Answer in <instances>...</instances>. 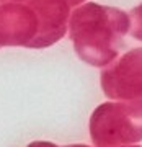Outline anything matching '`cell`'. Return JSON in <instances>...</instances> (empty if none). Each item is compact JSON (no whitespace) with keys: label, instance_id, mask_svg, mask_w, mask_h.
I'll use <instances>...</instances> for the list:
<instances>
[{"label":"cell","instance_id":"5","mask_svg":"<svg viewBox=\"0 0 142 147\" xmlns=\"http://www.w3.org/2000/svg\"><path fill=\"white\" fill-rule=\"evenodd\" d=\"M30 3L39 18V30L30 47L42 49L56 44L65 34L70 3L67 0H31Z\"/></svg>","mask_w":142,"mask_h":147},{"label":"cell","instance_id":"3","mask_svg":"<svg viewBox=\"0 0 142 147\" xmlns=\"http://www.w3.org/2000/svg\"><path fill=\"white\" fill-rule=\"evenodd\" d=\"M101 90L111 100L142 98V47L131 49L101 72Z\"/></svg>","mask_w":142,"mask_h":147},{"label":"cell","instance_id":"2","mask_svg":"<svg viewBox=\"0 0 142 147\" xmlns=\"http://www.w3.org/2000/svg\"><path fill=\"white\" fill-rule=\"evenodd\" d=\"M90 136L103 147L142 142V98L100 105L90 118Z\"/></svg>","mask_w":142,"mask_h":147},{"label":"cell","instance_id":"7","mask_svg":"<svg viewBox=\"0 0 142 147\" xmlns=\"http://www.w3.org/2000/svg\"><path fill=\"white\" fill-rule=\"evenodd\" d=\"M69 3H70V7H74V5H80V3H83L85 0H67Z\"/></svg>","mask_w":142,"mask_h":147},{"label":"cell","instance_id":"6","mask_svg":"<svg viewBox=\"0 0 142 147\" xmlns=\"http://www.w3.org/2000/svg\"><path fill=\"white\" fill-rule=\"evenodd\" d=\"M129 16H131V30H129L131 36L142 41V3L132 8Z\"/></svg>","mask_w":142,"mask_h":147},{"label":"cell","instance_id":"4","mask_svg":"<svg viewBox=\"0 0 142 147\" xmlns=\"http://www.w3.org/2000/svg\"><path fill=\"white\" fill-rule=\"evenodd\" d=\"M39 30V18L33 5L21 2H7L0 5V47H30Z\"/></svg>","mask_w":142,"mask_h":147},{"label":"cell","instance_id":"1","mask_svg":"<svg viewBox=\"0 0 142 147\" xmlns=\"http://www.w3.org/2000/svg\"><path fill=\"white\" fill-rule=\"evenodd\" d=\"M69 30L77 56L93 67H105L118 57L131 16L116 7L87 2L70 15Z\"/></svg>","mask_w":142,"mask_h":147},{"label":"cell","instance_id":"8","mask_svg":"<svg viewBox=\"0 0 142 147\" xmlns=\"http://www.w3.org/2000/svg\"><path fill=\"white\" fill-rule=\"evenodd\" d=\"M2 2H26V0H2Z\"/></svg>","mask_w":142,"mask_h":147}]
</instances>
